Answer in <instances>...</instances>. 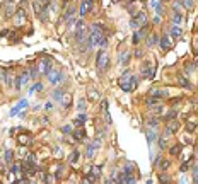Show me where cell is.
<instances>
[{"label": "cell", "instance_id": "36", "mask_svg": "<svg viewBox=\"0 0 198 184\" xmlns=\"http://www.w3.org/2000/svg\"><path fill=\"white\" fill-rule=\"evenodd\" d=\"M132 171H133V164H126V166H125V169H123V172H125V174H132Z\"/></svg>", "mask_w": 198, "mask_h": 184}, {"label": "cell", "instance_id": "44", "mask_svg": "<svg viewBox=\"0 0 198 184\" xmlns=\"http://www.w3.org/2000/svg\"><path fill=\"white\" fill-rule=\"evenodd\" d=\"M185 7H186V9H191V7H193V0H185Z\"/></svg>", "mask_w": 198, "mask_h": 184}, {"label": "cell", "instance_id": "19", "mask_svg": "<svg viewBox=\"0 0 198 184\" xmlns=\"http://www.w3.org/2000/svg\"><path fill=\"white\" fill-rule=\"evenodd\" d=\"M169 34L173 36V38H179L181 34H183V29H181V26H178V24H174L171 29H169Z\"/></svg>", "mask_w": 198, "mask_h": 184}, {"label": "cell", "instance_id": "27", "mask_svg": "<svg viewBox=\"0 0 198 184\" xmlns=\"http://www.w3.org/2000/svg\"><path fill=\"white\" fill-rule=\"evenodd\" d=\"M179 85H181V87H185V89H188V90L191 89V84H190L185 77H179Z\"/></svg>", "mask_w": 198, "mask_h": 184}, {"label": "cell", "instance_id": "3", "mask_svg": "<svg viewBox=\"0 0 198 184\" xmlns=\"http://www.w3.org/2000/svg\"><path fill=\"white\" fill-rule=\"evenodd\" d=\"M156 75V67L152 61H144L142 63V77L144 78H152Z\"/></svg>", "mask_w": 198, "mask_h": 184}, {"label": "cell", "instance_id": "7", "mask_svg": "<svg viewBox=\"0 0 198 184\" xmlns=\"http://www.w3.org/2000/svg\"><path fill=\"white\" fill-rule=\"evenodd\" d=\"M46 77H48V80H50L51 84H58V82L63 78V73H62V72H58V70H53V68H51V70L48 72V75H46Z\"/></svg>", "mask_w": 198, "mask_h": 184}, {"label": "cell", "instance_id": "10", "mask_svg": "<svg viewBox=\"0 0 198 184\" xmlns=\"http://www.w3.org/2000/svg\"><path fill=\"white\" fill-rule=\"evenodd\" d=\"M150 96L156 97V99H166V97L169 96V90H168V89H152Z\"/></svg>", "mask_w": 198, "mask_h": 184}, {"label": "cell", "instance_id": "41", "mask_svg": "<svg viewBox=\"0 0 198 184\" xmlns=\"http://www.w3.org/2000/svg\"><path fill=\"white\" fill-rule=\"evenodd\" d=\"M159 140V147H161V150H166V138H157Z\"/></svg>", "mask_w": 198, "mask_h": 184}, {"label": "cell", "instance_id": "4", "mask_svg": "<svg viewBox=\"0 0 198 184\" xmlns=\"http://www.w3.org/2000/svg\"><path fill=\"white\" fill-rule=\"evenodd\" d=\"M145 22H147V15H145V12H137L130 24H132V27H140V26H144Z\"/></svg>", "mask_w": 198, "mask_h": 184}, {"label": "cell", "instance_id": "51", "mask_svg": "<svg viewBox=\"0 0 198 184\" xmlns=\"http://www.w3.org/2000/svg\"><path fill=\"white\" fill-rule=\"evenodd\" d=\"M142 55H144V53H142L140 49H137V51H135V56H137V58H142Z\"/></svg>", "mask_w": 198, "mask_h": 184}, {"label": "cell", "instance_id": "5", "mask_svg": "<svg viewBox=\"0 0 198 184\" xmlns=\"http://www.w3.org/2000/svg\"><path fill=\"white\" fill-rule=\"evenodd\" d=\"M29 78H31V77H29V72L21 73L19 77H15V84H14V87H15L17 90H21V89H22V87H24V85L29 82Z\"/></svg>", "mask_w": 198, "mask_h": 184}, {"label": "cell", "instance_id": "50", "mask_svg": "<svg viewBox=\"0 0 198 184\" xmlns=\"http://www.w3.org/2000/svg\"><path fill=\"white\" fill-rule=\"evenodd\" d=\"M3 80H5V72L0 68V82H3Z\"/></svg>", "mask_w": 198, "mask_h": 184}, {"label": "cell", "instance_id": "34", "mask_svg": "<svg viewBox=\"0 0 198 184\" xmlns=\"http://www.w3.org/2000/svg\"><path fill=\"white\" fill-rule=\"evenodd\" d=\"M193 183H197L198 184V166H193Z\"/></svg>", "mask_w": 198, "mask_h": 184}, {"label": "cell", "instance_id": "13", "mask_svg": "<svg viewBox=\"0 0 198 184\" xmlns=\"http://www.w3.org/2000/svg\"><path fill=\"white\" fill-rule=\"evenodd\" d=\"M159 44H161V48L164 49V51H168V49H171V46H173V43H171V39L168 38V34H164L161 39H159Z\"/></svg>", "mask_w": 198, "mask_h": 184}, {"label": "cell", "instance_id": "26", "mask_svg": "<svg viewBox=\"0 0 198 184\" xmlns=\"http://www.w3.org/2000/svg\"><path fill=\"white\" fill-rule=\"evenodd\" d=\"M101 171H103V166H94L92 171H91V174H92L94 177H99V176H101Z\"/></svg>", "mask_w": 198, "mask_h": 184}, {"label": "cell", "instance_id": "37", "mask_svg": "<svg viewBox=\"0 0 198 184\" xmlns=\"http://www.w3.org/2000/svg\"><path fill=\"white\" fill-rule=\"evenodd\" d=\"M77 121H80V123H85V121H87V114H84V113H80V114L77 116Z\"/></svg>", "mask_w": 198, "mask_h": 184}, {"label": "cell", "instance_id": "29", "mask_svg": "<svg viewBox=\"0 0 198 184\" xmlns=\"http://www.w3.org/2000/svg\"><path fill=\"white\" fill-rule=\"evenodd\" d=\"M85 107H87V102H85V99H80V101H79V104H77V109L82 113Z\"/></svg>", "mask_w": 198, "mask_h": 184}, {"label": "cell", "instance_id": "40", "mask_svg": "<svg viewBox=\"0 0 198 184\" xmlns=\"http://www.w3.org/2000/svg\"><path fill=\"white\" fill-rule=\"evenodd\" d=\"M176 116H178L176 111H169V114H166V119H174Z\"/></svg>", "mask_w": 198, "mask_h": 184}, {"label": "cell", "instance_id": "42", "mask_svg": "<svg viewBox=\"0 0 198 184\" xmlns=\"http://www.w3.org/2000/svg\"><path fill=\"white\" fill-rule=\"evenodd\" d=\"M36 75H38V68H31V70H29V77H31V78H36Z\"/></svg>", "mask_w": 198, "mask_h": 184}, {"label": "cell", "instance_id": "25", "mask_svg": "<svg viewBox=\"0 0 198 184\" xmlns=\"http://www.w3.org/2000/svg\"><path fill=\"white\" fill-rule=\"evenodd\" d=\"M173 22L178 24V26H181V24H183V15H181L179 12H174V15H173Z\"/></svg>", "mask_w": 198, "mask_h": 184}, {"label": "cell", "instance_id": "15", "mask_svg": "<svg viewBox=\"0 0 198 184\" xmlns=\"http://www.w3.org/2000/svg\"><path fill=\"white\" fill-rule=\"evenodd\" d=\"M159 39H161V38H159L156 32H150V34H149V38H147V46H149V48H152V46L159 44Z\"/></svg>", "mask_w": 198, "mask_h": 184}, {"label": "cell", "instance_id": "18", "mask_svg": "<svg viewBox=\"0 0 198 184\" xmlns=\"http://www.w3.org/2000/svg\"><path fill=\"white\" fill-rule=\"evenodd\" d=\"M150 7L152 9H156V12H157V15H161L162 14V0H150Z\"/></svg>", "mask_w": 198, "mask_h": 184}, {"label": "cell", "instance_id": "1", "mask_svg": "<svg viewBox=\"0 0 198 184\" xmlns=\"http://www.w3.org/2000/svg\"><path fill=\"white\" fill-rule=\"evenodd\" d=\"M120 85H121V90L125 92H132L137 89L138 85V77H135L132 73V70H125V73L120 77Z\"/></svg>", "mask_w": 198, "mask_h": 184}, {"label": "cell", "instance_id": "33", "mask_svg": "<svg viewBox=\"0 0 198 184\" xmlns=\"http://www.w3.org/2000/svg\"><path fill=\"white\" fill-rule=\"evenodd\" d=\"M12 159H14V152H12V150H7V152H5V162H12Z\"/></svg>", "mask_w": 198, "mask_h": 184}, {"label": "cell", "instance_id": "53", "mask_svg": "<svg viewBox=\"0 0 198 184\" xmlns=\"http://www.w3.org/2000/svg\"><path fill=\"white\" fill-rule=\"evenodd\" d=\"M101 106H103V109H104V111H108V102H106V101H103V104H101Z\"/></svg>", "mask_w": 198, "mask_h": 184}, {"label": "cell", "instance_id": "17", "mask_svg": "<svg viewBox=\"0 0 198 184\" xmlns=\"http://www.w3.org/2000/svg\"><path fill=\"white\" fill-rule=\"evenodd\" d=\"M91 7H92V0H84V2L80 3V17H84L85 12L91 10Z\"/></svg>", "mask_w": 198, "mask_h": 184}, {"label": "cell", "instance_id": "43", "mask_svg": "<svg viewBox=\"0 0 198 184\" xmlns=\"http://www.w3.org/2000/svg\"><path fill=\"white\" fill-rule=\"evenodd\" d=\"M161 169H162V171H168V169H169V162H168V160H164V162L161 164Z\"/></svg>", "mask_w": 198, "mask_h": 184}, {"label": "cell", "instance_id": "52", "mask_svg": "<svg viewBox=\"0 0 198 184\" xmlns=\"http://www.w3.org/2000/svg\"><path fill=\"white\" fill-rule=\"evenodd\" d=\"M51 106H53L51 102H46V104H44V109H46V111H50V109H51Z\"/></svg>", "mask_w": 198, "mask_h": 184}, {"label": "cell", "instance_id": "30", "mask_svg": "<svg viewBox=\"0 0 198 184\" xmlns=\"http://www.w3.org/2000/svg\"><path fill=\"white\" fill-rule=\"evenodd\" d=\"M17 140H19L21 145H27V143H29V137H27V135H21Z\"/></svg>", "mask_w": 198, "mask_h": 184}, {"label": "cell", "instance_id": "16", "mask_svg": "<svg viewBox=\"0 0 198 184\" xmlns=\"http://www.w3.org/2000/svg\"><path fill=\"white\" fill-rule=\"evenodd\" d=\"M26 106H27V101H26V99H22V101H21V102L17 104V106H14V107L10 109L9 116H15V114H17V113H19V111H21L22 107H26Z\"/></svg>", "mask_w": 198, "mask_h": 184}, {"label": "cell", "instance_id": "23", "mask_svg": "<svg viewBox=\"0 0 198 184\" xmlns=\"http://www.w3.org/2000/svg\"><path fill=\"white\" fill-rule=\"evenodd\" d=\"M130 61V53L128 51H123L121 55H120V65H126Z\"/></svg>", "mask_w": 198, "mask_h": 184}, {"label": "cell", "instance_id": "46", "mask_svg": "<svg viewBox=\"0 0 198 184\" xmlns=\"http://www.w3.org/2000/svg\"><path fill=\"white\" fill-rule=\"evenodd\" d=\"M138 34H137V31H135V34H133V44H138Z\"/></svg>", "mask_w": 198, "mask_h": 184}, {"label": "cell", "instance_id": "22", "mask_svg": "<svg viewBox=\"0 0 198 184\" xmlns=\"http://www.w3.org/2000/svg\"><path fill=\"white\" fill-rule=\"evenodd\" d=\"M145 137H147V142H149V145H150L152 142H156V140H157V137H156V133H154V128H149V130L145 131Z\"/></svg>", "mask_w": 198, "mask_h": 184}, {"label": "cell", "instance_id": "21", "mask_svg": "<svg viewBox=\"0 0 198 184\" xmlns=\"http://www.w3.org/2000/svg\"><path fill=\"white\" fill-rule=\"evenodd\" d=\"M178 128H179V125H178V123H171V125L166 128L164 135H166V137H168V135H173V133H176V131H178Z\"/></svg>", "mask_w": 198, "mask_h": 184}, {"label": "cell", "instance_id": "32", "mask_svg": "<svg viewBox=\"0 0 198 184\" xmlns=\"http://www.w3.org/2000/svg\"><path fill=\"white\" fill-rule=\"evenodd\" d=\"M173 9H174V12H179V14H181V9H183L181 2H178V0H176V2L173 3Z\"/></svg>", "mask_w": 198, "mask_h": 184}, {"label": "cell", "instance_id": "14", "mask_svg": "<svg viewBox=\"0 0 198 184\" xmlns=\"http://www.w3.org/2000/svg\"><path fill=\"white\" fill-rule=\"evenodd\" d=\"M63 97H65V90H63V89H55V90H53V101H55V102L62 104Z\"/></svg>", "mask_w": 198, "mask_h": 184}, {"label": "cell", "instance_id": "8", "mask_svg": "<svg viewBox=\"0 0 198 184\" xmlns=\"http://www.w3.org/2000/svg\"><path fill=\"white\" fill-rule=\"evenodd\" d=\"M99 140H101V138H96L92 143H89L87 152H85V157H87V159H92V157H94V152H96V150L99 148V145H101V142H99Z\"/></svg>", "mask_w": 198, "mask_h": 184}, {"label": "cell", "instance_id": "12", "mask_svg": "<svg viewBox=\"0 0 198 184\" xmlns=\"http://www.w3.org/2000/svg\"><path fill=\"white\" fill-rule=\"evenodd\" d=\"M87 38H89V36H87V32H85V29H84V27H80V29H77V31H75V41H77L79 44H82Z\"/></svg>", "mask_w": 198, "mask_h": 184}, {"label": "cell", "instance_id": "6", "mask_svg": "<svg viewBox=\"0 0 198 184\" xmlns=\"http://www.w3.org/2000/svg\"><path fill=\"white\" fill-rule=\"evenodd\" d=\"M51 70V60L50 58H44V60H41L39 61V65H38V72L39 73H43V75H48V72Z\"/></svg>", "mask_w": 198, "mask_h": 184}, {"label": "cell", "instance_id": "9", "mask_svg": "<svg viewBox=\"0 0 198 184\" xmlns=\"http://www.w3.org/2000/svg\"><path fill=\"white\" fill-rule=\"evenodd\" d=\"M26 22V10L22 9V7H19L17 10H15V24L17 26H22Z\"/></svg>", "mask_w": 198, "mask_h": 184}, {"label": "cell", "instance_id": "39", "mask_svg": "<svg viewBox=\"0 0 198 184\" xmlns=\"http://www.w3.org/2000/svg\"><path fill=\"white\" fill-rule=\"evenodd\" d=\"M161 111H162V106H159V104H156V107L152 109V114H161Z\"/></svg>", "mask_w": 198, "mask_h": 184}, {"label": "cell", "instance_id": "20", "mask_svg": "<svg viewBox=\"0 0 198 184\" xmlns=\"http://www.w3.org/2000/svg\"><path fill=\"white\" fill-rule=\"evenodd\" d=\"M14 2L12 0H5V15H7V19L12 15V12H14Z\"/></svg>", "mask_w": 198, "mask_h": 184}, {"label": "cell", "instance_id": "47", "mask_svg": "<svg viewBox=\"0 0 198 184\" xmlns=\"http://www.w3.org/2000/svg\"><path fill=\"white\" fill-rule=\"evenodd\" d=\"M178 152H179V147H173V148H171V154H173V155H178Z\"/></svg>", "mask_w": 198, "mask_h": 184}, {"label": "cell", "instance_id": "2", "mask_svg": "<svg viewBox=\"0 0 198 184\" xmlns=\"http://www.w3.org/2000/svg\"><path fill=\"white\" fill-rule=\"evenodd\" d=\"M96 67H97V72L99 73H104L109 67V56L106 51H99L97 53V60H96Z\"/></svg>", "mask_w": 198, "mask_h": 184}, {"label": "cell", "instance_id": "28", "mask_svg": "<svg viewBox=\"0 0 198 184\" xmlns=\"http://www.w3.org/2000/svg\"><path fill=\"white\" fill-rule=\"evenodd\" d=\"M79 154H80V152H79V150H74V152H72V155H70V157H68V160H70V162H72V164H75V162H77V160H79Z\"/></svg>", "mask_w": 198, "mask_h": 184}, {"label": "cell", "instance_id": "31", "mask_svg": "<svg viewBox=\"0 0 198 184\" xmlns=\"http://www.w3.org/2000/svg\"><path fill=\"white\" fill-rule=\"evenodd\" d=\"M21 171H22L21 164H14V166H12V169H10V172H12V174H19Z\"/></svg>", "mask_w": 198, "mask_h": 184}, {"label": "cell", "instance_id": "38", "mask_svg": "<svg viewBox=\"0 0 198 184\" xmlns=\"http://www.w3.org/2000/svg\"><path fill=\"white\" fill-rule=\"evenodd\" d=\"M62 131H63V133H65V135H68V133H72V131H74V130H72V126H70V125H65V126H63V128H62Z\"/></svg>", "mask_w": 198, "mask_h": 184}, {"label": "cell", "instance_id": "48", "mask_svg": "<svg viewBox=\"0 0 198 184\" xmlns=\"http://www.w3.org/2000/svg\"><path fill=\"white\" fill-rule=\"evenodd\" d=\"M27 160H29V162H34V160H36V155H34V154H29V155H27Z\"/></svg>", "mask_w": 198, "mask_h": 184}, {"label": "cell", "instance_id": "24", "mask_svg": "<svg viewBox=\"0 0 198 184\" xmlns=\"http://www.w3.org/2000/svg\"><path fill=\"white\" fill-rule=\"evenodd\" d=\"M39 90H43V84L41 82H36L32 87H29V94H34V92H39Z\"/></svg>", "mask_w": 198, "mask_h": 184}, {"label": "cell", "instance_id": "11", "mask_svg": "<svg viewBox=\"0 0 198 184\" xmlns=\"http://www.w3.org/2000/svg\"><path fill=\"white\" fill-rule=\"evenodd\" d=\"M72 135H74V138H75L77 142H85V137H87V133H85V128H84V126H79V130L72 131Z\"/></svg>", "mask_w": 198, "mask_h": 184}, {"label": "cell", "instance_id": "35", "mask_svg": "<svg viewBox=\"0 0 198 184\" xmlns=\"http://www.w3.org/2000/svg\"><path fill=\"white\" fill-rule=\"evenodd\" d=\"M147 125H149V128H154V130H156V128H157V125H159V121H157V119H149V121H147Z\"/></svg>", "mask_w": 198, "mask_h": 184}, {"label": "cell", "instance_id": "45", "mask_svg": "<svg viewBox=\"0 0 198 184\" xmlns=\"http://www.w3.org/2000/svg\"><path fill=\"white\" fill-rule=\"evenodd\" d=\"M0 36H2V38L9 36V29H2V31H0Z\"/></svg>", "mask_w": 198, "mask_h": 184}, {"label": "cell", "instance_id": "49", "mask_svg": "<svg viewBox=\"0 0 198 184\" xmlns=\"http://www.w3.org/2000/svg\"><path fill=\"white\" fill-rule=\"evenodd\" d=\"M179 171H181V172H186V171H188V164H183V166L179 167Z\"/></svg>", "mask_w": 198, "mask_h": 184}]
</instances>
